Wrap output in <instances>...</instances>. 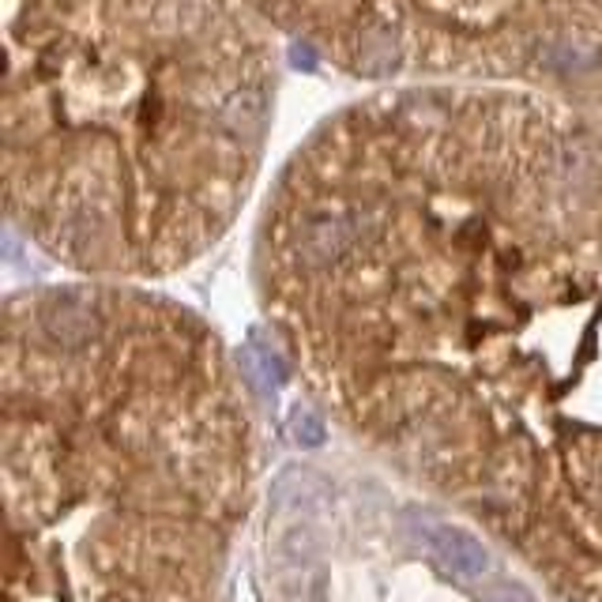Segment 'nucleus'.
I'll use <instances>...</instances> for the list:
<instances>
[{
  "instance_id": "39448f33",
  "label": "nucleus",
  "mask_w": 602,
  "mask_h": 602,
  "mask_svg": "<svg viewBox=\"0 0 602 602\" xmlns=\"http://www.w3.org/2000/svg\"><path fill=\"white\" fill-rule=\"evenodd\" d=\"M290 433H294L298 445L313 448V445H321V441H324V422L316 419L313 411H294V422H290Z\"/></svg>"
},
{
  "instance_id": "7ed1b4c3",
  "label": "nucleus",
  "mask_w": 602,
  "mask_h": 602,
  "mask_svg": "<svg viewBox=\"0 0 602 602\" xmlns=\"http://www.w3.org/2000/svg\"><path fill=\"white\" fill-rule=\"evenodd\" d=\"M335 73L520 87L602 110V0H253Z\"/></svg>"
},
{
  "instance_id": "f03ea898",
  "label": "nucleus",
  "mask_w": 602,
  "mask_h": 602,
  "mask_svg": "<svg viewBox=\"0 0 602 602\" xmlns=\"http://www.w3.org/2000/svg\"><path fill=\"white\" fill-rule=\"evenodd\" d=\"M279 94L253 0H4V211L87 279H163L226 237Z\"/></svg>"
},
{
  "instance_id": "20e7f679",
  "label": "nucleus",
  "mask_w": 602,
  "mask_h": 602,
  "mask_svg": "<svg viewBox=\"0 0 602 602\" xmlns=\"http://www.w3.org/2000/svg\"><path fill=\"white\" fill-rule=\"evenodd\" d=\"M414 524H419L422 546H426L445 577L459 583H478L490 572V554H486V546L467 527H456L448 520L433 516H414Z\"/></svg>"
},
{
  "instance_id": "f257e3e1",
  "label": "nucleus",
  "mask_w": 602,
  "mask_h": 602,
  "mask_svg": "<svg viewBox=\"0 0 602 602\" xmlns=\"http://www.w3.org/2000/svg\"><path fill=\"white\" fill-rule=\"evenodd\" d=\"M279 343L388 430L543 392L602 430V110L377 87L282 163L253 237Z\"/></svg>"
},
{
  "instance_id": "423d86ee",
  "label": "nucleus",
  "mask_w": 602,
  "mask_h": 602,
  "mask_svg": "<svg viewBox=\"0 0 602 602\" xmlns=\"http://www.w3.org/2000/svg\"><path fill=\"white\" fill-rule=\"evenodd\" d=\"M486 602H535V595H531L524 583H493L486 591Z\"/></svg>"
}]
</instances>
